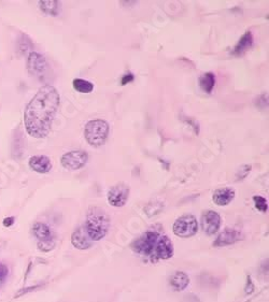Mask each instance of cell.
I'll return each instance as SVG.
<instances>
[{
  "label": "cell",
  "mask_w": 269,
  "mask_h": 302,
  "mask_svg": "<svg viewBox=\"0 0 269 302\" xmlns=\"http://www.w3.org/2000/svg\"><path fill=\"white\" fill-rule=\"evenodd\" d=\"M160 233L154 230H147L133 243V250L141 255H152L160 239Z\"/></svg>",
  "instance_id": "obj_4"
},
{
  "label": "cell",
  "mask_w": 269,
  "mask_h": 302,
  "mask_svg": "<svg viewBox=\"0 0 269 302\" xmlns=\"http://www.w3.org/2000/svg\"><path fill=\"white\" fill-rule=\"evenodd\" d=\"M111 219L105 210L99 207H91L87 211L84 227L93 241H99L107 235Z\"/></svg>",
  "instance_id": "obj_2"
},
{
  "label": "cell",
  "mask_w": 269,
  "mask_h": 302,
  "mask_svg": "<svg viewBox=\"0 0 269 302\" xmlns=\"http://www.w3.org/2000/svg\"><path fill=\"white\" fill-rule=\"evenodd\" d=\"M173 232L180 238H191L198 232V223L193 215L179 217L173 224Z\"/></svg>",
  "instance_id": "obj_5"
},
{
  "label": "cell",
  "mask_w": 269,
  "mask_h": 302,
  "mask_svg": "<svg viewBox=\"0 0 269 302\" xmlns=\"http://www.w3.org/2000/svg\"><path fill=\"white\" fill-rule=\"evenodd\" d=\"M253 200H254L255 208L257 209V210L261 211V212H266L267 211L268 202H267L266 198H264V197H262V196H254Z\"/></svg>",
  "instance_id": "obj_23"
},
{
  "label": "cell",
  "mask_w": 269,
  "mask_h": 302,
  "mask_svg": "<svg viewBox=\"0 0 269 302\" xmlns=\"http://www.w3.org/2000/svg\"><path fill=\"white\" fill-rule=\"evenodd\" d=\"M71 243H73L74 248L78 250H87L93 245L94 241H93L90 238V235L87 234L86 229L83 225V226H80L76 229L73 233V235H71Z\"/></svg>",
  "instance_id": "obj_12"
},
{
  "label": "cell",
  "mask_w": 269,
  "mask_h": 302,
  "mask_svg": "<svg viewBox=\"0 0 269 302\" xmlns=\"http://www.w3.org/2000/svg\"><path fill=\"white\" fill-rule=\"evenodd\" d=\"M235 190L233 188H220L212 195V200L218 206H227L235 198Z\"/></svg>",
  "instance_id": "obj_14"
},
{
  "label": "cell",
  "mask_w": 269,
  "mask_h": 302,
  "mask_svg": "<svg viewBox=\"0 0 269 302\" xmlns=\"http://www.w3.org/2000/svg\"><path fill=\"white\" fill-rule=\"evenodd\" d=\"M9 274L8 267L0 262V282H3Z\"/></svg>",
  "instance_id": "obj_26"
},
{
  "label": "cell",
  "mask_w": 269,
  "mask_h": 302,
  "mask_svg": "<svg viewBox=\"0 0 269 302\" xmlns=\"http://www.w3.org/2000/svg\"><path fill=\"white\" fill-rule=\"evenodd\" d=\"M173 253L174 248L171 240L166 237V235H163V237H160V239H158L152 257L156 258V259L168 260L173 256Z\"/></svg>",
  "instance_id": "obj_9"
},
{
  "label": "cell",
  "mask_w": 269,
  "mask_h": 302,
  "mask_svg": "<svg viewBox=\"0 0 269 302\" xmlns=\"http://www.w3.org/2000/svg\"><path fill=\"white\" fill-rule=\"evenodd\" d=\"M29 41H30L29 38H27L25 35L22 36V38H21L20 41H19V51H20V53L25 54L26 52L30 51L31 46H26L27 42H29Z\"/></svg>",
  "instance_id": "obj_25"
},
{
  "label": "cell",
  "mask_w": 269,
  "mask_h": 302,
  "mask_svg": "<svg viewBox=\"0 0 269 302\" xmlns=\"http://www.w3.org/2000/svg\"><path fill=\"white\" fill-rule=\"evenodd\" d=\"M253 35H252L251 31H246L245 34L240 38V40L238 41L237 45H236L235 48L233 50V55L236 56H240V55L245 54L246 51H249L250 48L253 46Z\"/></svg>",
  "instance_id": "obj_15"
},
{
  "label": "cell",
  "mask_w": 269,
  "mask_h": 302,
  "mask_svg": "<svg viewBox=\"0 0 269 302\" xmlns=\"http://www.w3.org/2000/svg\"><path fill=\"white\" fill-rule=\"evenodd\" d=\"M190 284V278L186 273L182 271H178L174 274H172L171 278H170V285L178 292L181 290H184L186 287L189 286Z\"/></svg>",
  "instance_id": "obj_16"
},
{
  "label": "cell",
  "mask_w": 269,
  "mask_h": 302,
  "mask_svg": "<svg viewBox=\"0 0 269 302\" xmlns=\"http://www.w3.org/2000/svg\"><path fill=\"white\" fill-rule=\"evenodd\" d=\"M73 86L75 91L83 94H90L94 90V84L91 83L90 81H86L83 79H75L73 82Z\"/></svg>",
  "instance_id": "obj_20"
},
{
  "label": "cell",
  "mask_w": 269,
  "mask_h": 302,
  "mask_svg": "<svg viewBox=\"0 0 269 302\" xmlns=\"http://www.w3.org/2000/svg\"><path fill=\"white\" fill-rule=\"evenodd\" d=\"M60 104V96L52 85H45L27 104L24 112L25 128L29 136L42 139L50 134Z\"/></svg>",
  "instance_id": "obj_1"
},
{
  "label": "cell",
  "mask_w": 269,
  "mask_h": 302,
  "mask_svg": "<svg viewBox=\"0 0 269 302\" xmlns=\"http://www.w3.org/2000/svg\"><path fill=\"white\" fill-rule=\"evenodd\" d=\"M251 170H252V166H251V164H244V166H241V167L239 168L238 172L236 173V179L239 180V181L245 179V178L248 177V175L250 174Z\"/></svg>",
  "instance_id": "obj_24"
},
{
  "label": "cell",
  "mask_w": 269,
  "mask_h": 302,
  "mask_svg": "<svg viewBox=\"0 0 269 302\" xmlns=\"http://www.w3.org/2000/svg\"><path fill=\"white\" fill-rule=\"evenodd\" d=\"M38 249H39L41 252H51L52 250H54L55 245H56V242H55V239H50V240H46V241H38Z\"/></svg>",
  "instance_id": "obj_22"
},
{
  "label": "cell",
  "mask_w": 269,
  "mask_h": 302,
  "mask_svg": "<svg viewBox=\"0 0 269 302\" xmlns=\"http://www.w3.org/2000/svg\"><path fill=\"white\" fill-rule=\"evenodd\" d=\"M222 224V218L220 214L215 211H207L201 219L202 230L208 235H212L219 232Z\"/></svg>",
  "instance_id": "obj_10"
},
{
  "label": "cell",
  "mask_w": 269,
  "mask_h": 302,
  "mask_svg": "<svg viewBox=\"0 0 269 302\" xmlns=\"http://www.w3.org/2000/svg\"><path fill=\"white\" fill-rule=\"evenodd\" d=\"M15 222V217L14 216H9L7 218L3 219V226L4 227H11Z\"/></svg>",
  "instance_id": "obj_28"
},
{
  "label": "cell",
  "mask_w": 269,
  "mask_h": 302,
  "mask_svg": "<svg viewBox=\"0 0 269 302\" xmlns=\"http://www.w3.org/2000/svg\"><path fill=\"white\" fill-rule=\"evenodd\" d=\"M129 186L123 182H121L113 187L110 188L108 191V202L112 207L121 208L124 207L129 198Z\"/></svg>",
  "instance_id": "obj_8"
},
{
  "label": "cell",
  "mask_w": 269,
  "mask_h": 302,
  "mask_svg": "<svg viewBox=\"0 0 269 302\" xmlns=\"http://www.w3.org/2000/svg\"><path fill=\"white\" fill-rule=\"evenodd\" d=\"M89 161V154L85 151H71L64 154L60 159V163L65 169L80 170L84 168Z\"/></svg>",
  "instance_id": "obj_7"
},
{
  "label": "cell",
  "mask_w": 269,
  "mask_h": 302,
  "mask_svg": "<svg viewBox=\"0 0 269 302\" xmlns=\"http://www.w3.org/2000/svg\"><path fill=\"white\" fill-rule=\"evenodd\" d=\"M109 131V124L105 119L90 120L84 128L85 140L93 147H100L107 142Z\"/></svg>",
  "instance_id": "obj_3"
},
{
  "label": "cell",
  "mask_w": 269,
  "mask_h": 302,
  "mask_svg": "<svg viewBox=\"0 0 269 302\" xmlns=\"http://www.w3.org/2000/svg\"><path fill=\"white\" fill-rule=\"evenodd\" d=\"M23 139H24V137H23V134H22V131H20V129H16L15 136L13 138V145H12V154L14 157H21L22 154H23L25 147L24 145L20 144V141Z\"/></svg>",
  "instance_id": "obj_21"
},
{
  "label": "cell",
  "mask_w": 269,
  "mask_h": 302,
  "mask_svg": "<svg viewBox=\"0 0 269 302\" xmlns=\"http://www.w3.org/2000/svg\"><path fill=\"white\" fill-rule=\"evenodd\" d=\"M39 7L43 12L50 15H57L59 12V3L56 0H43L39 2Z\"/></svg>",
  "instance_id": "obj_19"
},
{
  "label": "cell",
  "mask_w": 269,
  "mask_h": 302,
  "mask_svg": "<svg viewBox=\"0 0 269 302\" xmlns=\"http://www.w3.org/2000/svg\"><path fill=\"white\" fill-rule=\"evenodd\" d=\"M216 85V76L211 72H207L200 75L199 78V86L201 90L206 92L207 94H211L213 87Z\"/></svg>",
  "instance_id": "obj_18"
},
{
  "label": "cell",
  "mask_w": 269,
  "mask_h": 302,
  "mask_svg": "<svg viewBox=\"0 0 269 302\" xmlns=\"http://www.w3.org/2000/svg\"><path fill=\"white\" fill-rule=\"evenodd\" d=\"M27 69H28L30 75L35 76L40 81L45 79L49 69L45 56L36 52L29 53L28 59H27Z\"/></svg>",
  "instance_id": "obj_6"
},
{
  "label": "cell",
  "mask_w": 269,
  "mask_h": 302,
  "mask_svg": "<svg viewBox=\"0 0 269 302\" xmlns=\"http://www.w3.org/2000/svg\"><path fill=\"white\" fill-rule=\"evenodd\" d=\"M29 167L38 173H48L53 168V163L50 157L46 155H35L29 158Z\"/></svg>",
  "instance_id": "obj_13"
},
{
  "label": "cell",
  "mask_w": 269,
  "mask_h": 302,
  "mask_svg": "<svg viewBox=\"0 0 269 302\" xmlns=\"http://www.w3.org/2000/svg\"><path fill=\"white\" fill-rule=\"evenodd\" d=\"M32 232L38 241H46L54 238L51 228L43 223H36L32 227Z\"/></svg>",
  "instance_id": "obj_17"
},
{
  "label": "cell",
  "mask_w": 269,
  "mask_h": 302,
  "mask_svg": "<svg viewBox=\"0 0 269 302\" xmlns=\"http://www.w3.org/2000/svg\"><path fill=\"white\" fill-rule=\"evenodd\" d=\"M241 239H243V235H241L238 230L233 228H226L218 235V238L216 239L215 242H213V246L222 248V246H226L238 242Z\"/></svg>",
  "instance_id": "obj_11"
},
{
  "label": "cell",
  "mask_w": 269,
  "mask_h": 302,
  "mask_svg": "<svg viewBox=\"0 0 269 302\" xmlns=\"http://www.w3.org/2000/svg\"><path fill=\"white\" fill-rule=\"evenodd\" d=\"M133 81H134V74L128 73V74L124 75L123 78L121 79V84L126 85V84H128V83H130V82H133Z\"/></svg>",
  "instance_id": "obj_27"
}]
</instances>
